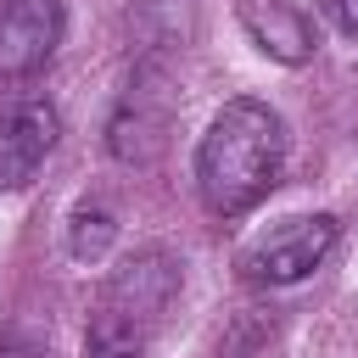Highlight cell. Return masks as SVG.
<instances>
[{"instance_id":"1","label":"cell","mask_w":358,"mask_h":358,"mask_svg":"<svg viewBox=\"0 0 358 358\" xmlns=\"http://www.w3.org/2000/svg\"><path fill=\"white\" fill-rule=\"evenodd\" d=\"M280 162H285L280 112L241 95L207 123V134L196 145V190H201L207 213L235 218V213H252L280 185Z\"/></svg>"},{"instance_id":"2","label":"cell","mask_w":358,"mask_h":358,"mask_svg":"<svg viewBox=\"0 0 358 358\" xmlns=\"http://www.w3.org/2000/svg\"><path fill=\"white\" fill-rule=\"evenodd\" d=\"M173 296H179V257L173 252L145 246L129 263H117L95 296L84 358H140L145 341L157 336V324L168 319Z\"/></svg>"},{"instance_id":"3","label":"cell","mask_w":358,"mask_h":358,"mask_svg":"<svg viewBox=\"0 0 358 358\" xmlns=\"http://www.w3.org/2000/svg\"><path fill=\"white\" fill-rule=\"evenodd\" d=\"M330 246H336V218L330 213H302V218H285L280 229H268L241 257V268L257 285H296L330 257Z\"/></svg>"},{"instance_id":"4","label":"cell","mask_w":358,"mask_h":358,"mask_svg":"<svg viewBox=\"0 0 358 358\" xmlns=\"http://www.w3.org/2000/svg\"><path fill=\"white\" fill-rule=\"evenodd\" d=\"M67 34L62 0H0V78L39 73Z\"/></svg>"},{"instance_id":"5","label":"cell","mask_w":358,"mask_h":358,"mask_svg":"<svg viewBox=\"0 0 358 358\" xmlns=\"http://www.w3.org/2000/svg\"><path fill=\"white\" fill-rule=\"evenodd\" d=\"M168 129H173V106H168V90H151L145 73L129 84V95L117 101L112 123H106V151L129 168H151L162 151H168Z\"/></svg>"},{"instance_id":"6","label":"cell","mask_w":358,"mask_h":358,"mask_svg":"<svg viewBox=\"0 0 358 358\" xmlns=\"http://www.w3.org/2000/svg\"><path fill=\"white\" fill-rule=\"evenodd\" d=\"M56 145V112L45 101H22L0 117V190H22L34 185V173L45 168Z\"/></svg>"},{"instance_id":"7","label":"cell","mask_w":358,"mask_h":358,"mask_svg":"<svg viewBox=\"0 0 358 358\" xmlns=\"http://www.w3.org/2000/svg\"><path fill=\"white\" fill-rule=\"evenodd\" d=\"M241 28L252 34V45L268 62H285V67H302L319 45L308 11L291 6V0H241Z\"/></svg>"},{"instance_id":"8","label":"cell","mask_w":358,"mask_h":358,"mask_svg":"<svg viewBox=\"0 0 358 358\" xmlns=\"http://www.w3.org/2000/svg\"><path fill=\"white\" fill-rule=\"evenodd\" d=\"M112 235H117V224H112V213H106L101 201H78V207H73V224H67V252H73L78 263L106 257Z\"/></svg>"},{"instance_id":"9","label":"cell","mask_w":358,"mask_h":358,"mask_svg":"<svg viewBox=\"0 0 358 358\" xmlns=\"http://www.w3.org/2000/svg\"><path fill=\"white\" fill-rule=\"evenodd\" d=\"M324 6V17L347 34V39H358V0H319Z\"/></svg>"}]
</instances>
